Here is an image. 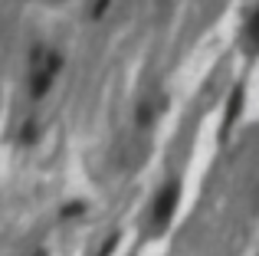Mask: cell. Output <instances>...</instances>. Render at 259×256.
Wrapping results in <instances>:
<instances>
[{
  "instance_id": "obj_3",
  "label": "cell",
  "mask_w": 259,
  "mask_h": 256,
  "mask_svg": "<svg viewBox=\"0 0 259 256\" xmlns=\"http://www.w3.org/2000/svg\"><path fill=\"white\" fill-rule=\"evenodd\" d=\"M249 36L259 43V10H256V17H253V23H249Z\"/></svg>"
},
{
  "instance_id": "obj_1",
  "label": "cell",
  "mask_w": 259,
  "mask_h": 256,
  "mask_svg": "<svg viewBox=\"0 0 259 256\" xmlns=\"http://www.w3.org/2000/svg\"><path fill=\"white\" fill-rule=\"evenodd\" d=\"M177 197H181V187L177 184H167L164 191L158 194V200H154V224L158 227H164L167 220H171V214L177 207Z\"/></svg>"
},
{
  "instance_id": "obj_2",
  "label": "cell",
  "mask_w": 259,
  "mask_h": 256,
  "mask_svg": "<svg viewBox=\"0 0 259 256\" xmlns=\"http://www.w3.org/2000/svg\"><path fill=\"white\" fill-rule=\"evenodd\" d=\"M240 102H243V89H236V92H233V99H230V109H227V125L233 122L236 115H240Z\"/></svg>"
},
{
  "instance_id": "obj_4",
  "label": "cell",
  "mask_w": 259,
  "mask_h": 256,
  "mask_svg": "<svg viewBox=\"0 0 259 256\" xmlns=\"http://www.w3.org/2000/svg\"><path fill=\"white\" fill-rule=\"evenodd\" d=\"M39 256H46V253H39Z\"/></svg>"
}]
</instances>
